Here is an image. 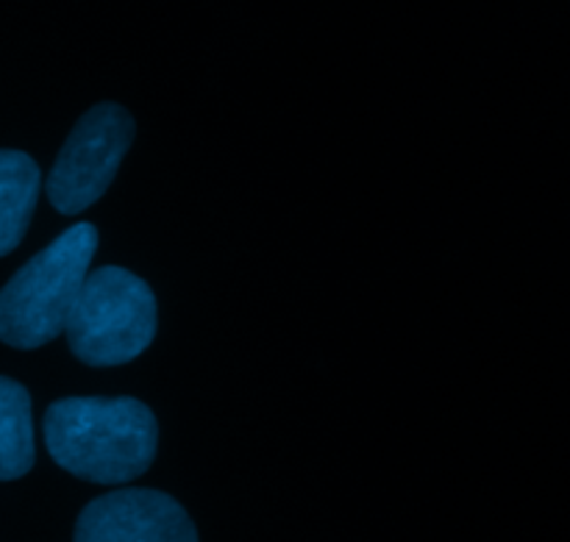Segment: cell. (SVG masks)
I'll return each mask as SVG.
<instances>
[{"mask_svg":"<svg viewBox=\"0 0 570 542\" xmlns=\"http://www.w3.org/2000/svg\"><path fill=\"white\" fill-rule=\"evenodd\" d=\"M48 454L92 484H128L156 460L159 423L137 398H61L42 423Z\"/></svg>","mask_w":570,"mask_h":542,"instance_id":"6da1fadb","label":"cell"},{"mask_svg":"<svg viewBox=\"0 0 570 542\" xmlns=\"http://www.w3.org/2000/svg\"><path fill=\"white\" fill-rule=\"evenodd\" d=\"M98 250V228L76 223L0 289V339L11 348L33 351L65 334L70 312Z\"/></svg>","mask_w":570,"mask_h":542,"instance_id":"7a4b0ae2","label":"cell"},{"mask_svg":"<svg viewBox=\"0 0 570 542\" xmlns=\"http://www.w3.org/2000/svg\"><path fill=\"white\" fill-rule=\"evenodd\" d=\"M65 337L83 365L111 367L134 362L156 337L154 289L126 267H98L83 282Z\"/></svg>","mask_w":570,"mask_h":542,"instance_id":"3957f363","label":"cell"},{"mask_svg":"<svg viewBox=\"0 0 570 542\" xmlns=\"http://www.w3.org/2000/svg\"><path fill=\"white\" fill-rule=\"evenodd\" d=\"M134 131L137 126L126 106L106 100L83 111L45 181L53 209L61 215H81L104 198L120 170L122 156L131 148Z\"/></svg>","mask_w":570,"mask_h":542,"instance_id":"277c9868","label":"cell"},{"mask_svg":"<svg viewBox=\"0 0 570 542\" xmlns=\"http://www.w3.org/2000/svg\"><path fill=\"white\" fill-rule=\"evenodd\" d=\"M76 542H198L187 510L159 490H115L83 506Z\"/></svg>","mask_w":570,"mask_h":542,"instance_id":"5b68a950","label":"cell"},{"mask_svg":"<svg viewBox=\"0 0 570 542\" xmlns=\"http://www.w3.org/2000/svg\"><path fill=\"white\" fill-rule=\"evenodd\" d=\"M42 173L22 150H0V256L22 243L37 209Z\"/></svg>","mask_w":570,"mask_h":542,"instance_id":"8992f818","label":"cell"},{"mask_svg":"<svg viewBox=\"0 0 570 542\" xmlns=\"http://www.w3.org/2000/svg\"><path fill=\"white\" fill-rule=\"evenodd\" d=\"M33 454L31 395L20 382L0 376V482L26 476Z\"/></svg>","mask_w":570,"mask_h":542,"instance_id":"52a82bcc","label":"cell"}]
</instances>
